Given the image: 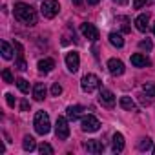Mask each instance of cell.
<instances>
[{
    "label": "cell",
    "instance_id": "cell-1",
    "mask_svg": "<svg viewBox=\"0 0 155 155\" xmlns=\"http://www.w3.org/2000/svg\"><path fill=\"white\" fill-rule=\"evenodd\" d=\"M15 18L26 26H35L37 24V11L29 6V4H24V2H18L15 4Z\"/></svg>",
    "mask_w": 155,
    "mask_h": 155
},
{
    "label": "cell",
    "instance_id": "cell-2",
    "mask_svg": "<svg viewBox=\"0 0 155 155\" xmlns=\"http://www.w3.org/2000/svg\"><path fill=\"white\" fill-rule=\"evenodd\" d=\"M33 126H35V131H37L38 135H46V133H49V130H51L49 115H48L46 111H37V113H35Z\"/></svg>",
    "mask_w": 155,
    "mask_h": 155
},
{
    "label": "cell",
    "instance_id": "cell-3",
    "mask_svg": "<svg viewBox=\"0 0 155 155\" xmlns=\"http://www.w3.org/2000/svg\"><path fill=\"white\" fill-rule=\"evenodd\" d=\"M81 88L86 91V93H91V91H95V90H99L101 88V79L97 75H93V73H88V75H84L82 77V81H81Z\"/></svg>",
    "mask_w": 155,
    "mask_h": 155
},
{
    "label": "cell",
    "instance_id": "cell-4",
    "mask_svg": "<svg viewBox=\"0 0 155 155\" xmlns=\"http://www.w3.org/2000/svg\"><path fill=\"white\" fill-rule=\"evenodd\" d=\"M60 11V4L57 2V0H44L42 6H40V13L46 17V18H53L57 17Z\"/></svg>",
    "mask_w": 155,
    "mask_h": 155
},
{
    "label": "cell",
    "instance_id": "cell-5",
    "mask_svg": "<svg viewBox=\"0 0 155 155\" xmlns=\"http://www.w3.org/2000/svg\"><path fill=\"white\" fill-rule=\"evenodd\" d=\"M81 128H82V131H86V133H93V131H97V130L101 128V120H99L95 115H86V117L82 119V122H81Z\"/></svg>",
    "mask_w": 155,
    "mask_h": 155
},
{
    "label": "cell",
    "instance_id": "cell-6",
    "mask_svg": "<svg viewBox=\"0 0 155 155\" xmlns=\"http://www.w3.org/2000/svg\"><path fill=\"white\" fill-rule=\"evenodd\" d=\"M55 133H57L58 140H66V139L69 137L68 119H64V117H57V122H55Z\"/></svg>",
    "mask_w": 155,
    "mask_h": 155
},
{
    "label": "cell",
    "instance_id": "cell-7",
    "mask_svg": "<svg viewBox=\"0 0 155 155\" xmlns=\"http://www.w3.org/2000/svg\"><path fill=\"white\" fill-rule=\"evenodd\" d=\"M81 33L88 38V40H99V29L93 26V24H88V22H84V24H81Z\"/></svg>",
    "mask_w": 155,
    "mask_h": 155
},
{
    "label": "cell",
    "instance_id": "cell-8",
    "mask_svg": "<svg viewBox=\"0 0 155 155\" xmlns=\"http://www.w3.org/2000/svg\"><path fill=\"white\" fill-rule=\"evenodd\" d=\"M66 66H68V69H69L71 73H75L77 69H79V66H81V57H79V53H77V51L68 53V55H66Z\"/></svg>",
    "mask_w": 155,
    "mask_h": 155
},
{
    "label": "cell",
    "instance_id": "cell-9",
    "mask_svg": "<svg viewBox=\"0 0 155 155\" xmlns=\"http://www.w3.org/2000/svg\"><path fill=\"white\" fill-rule=\"evenodd\" d=\"M108 69H110L111 75L119 77V75L124 73V62L119 60V58H110V60H108Z\"/></svg>",
    "mask_w": 155,
    "mask_h": 155
},
{
    "label": "cell",
    "instance_id": "cell-10",
    "mask_svg": "<svg viewBox=\"0 0 155 155\" xmlns=\"http://www.w3.org/2000/svg\"><path fill=\"white\" fill-rule=\"evenodd\" d=\"M99 101H101V104L106 106V108H113V106H115V95H113V91H110V90H101Z\"/></svg>",
    "mask_w": 155,
    "mask_h": 155
},
{
    "label": "cell",
    "instance_id": "cell-11",
    "mask_svg": "<svg viewBox=\"0 0 155 155\" xmlns=\"http://www.w3.org/2000/svg\"><path fill=\"white\" fill-rule=\"evenodd\" d=\"M131 64L137 66V68H144V66H150V58H146L142 53H133L131 55Z\"/></svg>",
    "mask_w": 155,
    "mask_h": 155
},
{
    "label": "cell",
    "instance_id": "cell-12",
    "mask_svg": "<svg viewBox=\"0 0 155 155\" xmlns=\"http://www.w3.org/2000/svg\"><path fill=\"white\" fill-rule=\"evenodd\" d=\"M119 104H120L122 110H128V111H139V108H137V104L133 102L131 97H120Z\"/></svg>",
    "mask_w": 155,
    "mask_h": 155
},
{
    "label": "cell",
    "instance_id": "cell-13",
    "mask_svg": "<svg viewBox=\"0 0 155 155\" xmlns=\"http://www.w3.org/2000/svg\"><path fill=\"white\" fill-rule=\"evenodd\" d=\"M111 150H113L115 153H119V151H122V150H124V137H122V133H115V135H113Z\"/></svg>",
    "mask_w": 155,
    "mask_h": 155
},
{
    "label": "cell",
    "instance_id": "cell-14",
    "mask_svg": "<svg viewBox=\"0 0 155 155\" xmlns=\"http://www.w3.org/2000/svg\"><path fill=\"white\" fill-rule=\"evenodd\" d=\"M84 148H86L90 153H102L104 144L99 142V140H88V142H84Z\"/></svg>",
    "mask_w": 155,
    "mask_h": 155
},
{
    "label": "cell",
    "instance_id": "cell-15",
    "mask_svg": "<svg viewBox=\"0 0 155 155\" xmlns=\"http://www.w3.org/2000/svg\"><path fill=\"white\" fill-rule=\"evenodd\" d=\"M53 68H55V60L53 58H42V60H38V71L49 73Z\"/></svg>",
    "mask_w": 155,
    "mask_h": 155
},
{
    "label": "cell",
    "instance_id": "cell-16",
    "mask_svg": "<svg viewBox=\"0 0 155 155\" xmlns=\"http://www.w3.org/2000/svg\"><path fill=\"white\" fill-rule=\"evenodd\" d=\"M66 111H68V119H69V120H77V119L82 115L84 108H82V106H69Z\"/></svg>",
    "mask_w": 155,
    "mask_h": 155
},
{
    "label": "cell",
    "instance_id": "cell-17",
    "mask_svg": "<svg viewBox=\"0 0 155 155\" xmlns=\"http://www.w3.org/2000/svg\"><path fill=\"white\" fill-rule=\"evenodd\" d=\"M148 22H150V17H148V15H139V17L135 18V28L144 33V31L148 29Z\"/></svg>",
    "mask_w": 155,
    "mask_h": 155
},
{
    "label": "cell",
    "instance_id": "cell-18",
    "mask_svg": "<svg viewBox=\"0 0 155 155\" xmlns=\"http://www.w3.org/2000/svg\"><path fill=\"white\" fill-rule=\"evenodd\" d=\"M33 97H35V101H38V102H42L44 99H46V86L44 84H35V88H33Z\"/></svg>",
    "mask_w": 155,
    "mask_h": 155
},
{
    "label": "cell",
    "instance_id": "cell-19",
    "mask_svg": "<svg viewBox=\"0 0 155 155\" xmlns=\"http://www.w3.org/2000/svg\"><path fill=\"white\" fill-rule=\"evenodd\" d=\"M0 48H2V57H4L6 60H11V58H13V48H11L6 40L0 42Z\"/></svg>",
    "mask_w": 155,
    "mask_h": 155
},
{
    "label": "cell",
    "instance_id": "cell-20",
    "mask_svg": "<svg viewBox=\"0 0 155 155\" xmlns=\"http://www.w3.org/2000/svg\"><path fill=\"white\" fill-rule=\"evenodd\" d=\"M110 44L115 48H122L124 46V38L120 33H110Z\"/></svg>",
    "mask_w": 155,
    "mask_h": 155
},
{
    "label": "cell",
    "instance_id": "cell-21",
    "mask_svg": "<svg viewBox=\"0 0 155 155\" xmlns=\"http://www.w3.org/2000/svg\"><path fill=\"white\" fill-rule=\"evenodd\" d=\"M22 148H24L26 151H33V150L37 148L35 139H33L31 135H26V137H24V140H22Z\"/></svg>",
    "mask_w": 155,
    "mask_h": 155
},
{
    "label": "cell",
    "instance_id": "cell-22",
    "mask_svg": "<svg viewBox=\"0 0 155 155\" xmlns=\"http://www.w3.org/2000/svg\"><path fill=\"white\" fill-rule=\"evenodd\" d=\"M142 91H144L148 97L155 99V84H153V82H144V84H142Z\"/></svg>",
    "mask_w": 155,
    "mask_h": 155
},
{
    "label": "cell",
    "instance_id": "cell-23",
    "mask_svg": "<svg viewBox=\"0 0 155 155\" xmlns=\"http://www.w3.org/2000/svg\"><path fill=\"white\" fill-rule=\"evenodd\" d=\"M137 148H139L140 151H148L150 148H153L151 139H148V137H146V139H140V140H139V144H137Z\"/></svg>",
    "mask_w": 155,
    "mask_h": 155
},
{
    "label": "cell",
    "instance_id": "cell-24",
    "mask_svg": "<svg viewBox=\"0 0 155 155\" xmlns=\"http://www.w3.org/2000/svg\"><path fill=\"white\" fill-rule=\"evenodd\" d=\"M2 79H4V82H8V84H13V82H15V77H13V73H11L9 68H4V69H2Z\"/></svg>",
    "mask_w": 155,
    "mask_h": 155
},
{
    "label": "cell",
    "instance_id": "cell-25",
    "mask_svg": "<svg viewBox=\"0 0 155 155\" xmlns=\"http://www.w3.org/2000/svg\"><path fill=\"white\" fill-rule=\"evenodd\" d=\"M17 88L22 91V93H29V82L26 79H17Z\"/></svg>",
    "mask_w": 155,
    "mask_h": 155
},
{
    "label": "cell",
    "instance_id": "cell-26",
    "mask_svg": "<svg viewBox=\"0 0 155 155\" xmlns=\"http://www.w3.org/2000/svg\"><path fill=\"white\" fill-rule=\"evenodd\" d=\"M38 151H40L42 155H44V153H46V155H51V153H53V148H51L48 142H42V144L38 146Z\"/></svg>",
    "mask_w": 155,
    "mask_h": 155
},
{
    "label": "cell",
    "instance_id": "cell-27",
    "mask_svg": "<svg viewBox=\"0 0 155 155\" xmlns=\"http://www.w3.org/2000/svg\"><path fill=\"white\" fill-rule=\"evenodd\" d=\"M139 48H140V49H146V51H151L153 44H151L150 38H146V40H140V42H139Z\"/></svg>",
    "mask_w": 155,
    "mask_h": 155
},
{
    "label": "cell",
    "instance_id": "cell-28",
    "mask_svg": "<svg viewBox=\"0 0 155 155\" xmlns=\"http://www.w3.org/2000/svg\"><path fill=\"white\" fill-rule=\"evenodd\" d=\"M60 93H62V86H60L58 82H55V84L51 86V95H53V97H58Z\"/></svg>",
    "mask_w": 155,
    "mask_h": 155
},
{
    "label": "cell",
    "instance_id": "cell-29",
    "mask_svg": "<svg viewBox=\"0 0 155 155\" xmlns=\"http://www.w3.org/2000/svg\"><path fill=\"white\" fill-rule=\"evenodd\" d=\"M150 2H151V0H133V8H135V9H140V8L148 6Z\"/></svg>",
    "mask_w": 155,
    "mask_h": 155
},
{
    "label": "cell",
    "instance_id": "cell-30",
    "mask_svg": "<svg viewBox=\"0 0 155 155\" xmlns=\"http://www.w3.org/2000/svg\"><path fill=\"white\" fill-rule=\"evenodd\" d=\"M119 20L122 22V31H124V33H128V31H130V26H128V18H126V17H119Z\"/></svg>",
    "mask_w": 155,
    "mask_h": 155
},
{
    "label": "cell",
    "instance_id": "cell-31",
    "mask_svg": "<svg viewBox=\"0 0 155 155\" xmlns=\"http://www.w3.org/2000/svg\"><path fill=\"white\" fill-rule=\"evenodd\" d=\"M6 102H8L9 108H15V97L11 93H6Z\"/></svg>",
    "mask_w": 155,
    "mask_h": 155
},
{
    "label": "cell",
    "instance_id": "cell-32",
    "mask_svg": "<svg viewBox=\"0 0 155 155\" xmlns=\"http://www.w3.org/2000/svg\"><path fill=\"white\" fill-rule=\"evenodd\" d=\"M20 110H22V111H28V110H29V102H28V101H22V102H20Z\"/></svg>",
    "mask_w": 155,
    "mask_h": 155
},
{
    "label": "cell",
    "instance_id": "cell-33",
    "mask_svg": "<svg viewBox=\"0 0 155 155\" xmlns=\"http://www.w3.org/2000/svg\"><path fill=\"white\" fill-rule=\"evenodd\" d=\"M115 4H119V6H126L128 4V0H113Z\"/></svg>",
    "mask_w": 155,
    "mask_h": 155
},
{
    "label": "cell",
    "instance_id": "cell-34",
    "mask_svg": "<svg viewBox=\"0 0 155 155\" xmlns=\"http://www.w3.org/2000/svg\"><path fill=\"white\" fill-rule=\"evenodd\" d=\"M99 2H101V0H88L90 6H95V4H99Z\"/></svg>",
    "mask_w": 155,
    "mask_h": 155
},
{
    "label": "cell",
    "instance_id": "cell-35",
    "mask_svg": "<svg viewBox=\"0 0 155 155\" xmlns=\"http://www.w3.org/2000/svg\"><path fill=\"white\" fill-rule=\"evenodd\" d=\"M71 2H73L75 6H82V0H71Z\"/></svg>",
    "mask_w": 155,
    "mask_h": 155
},
{
    "label": "cell",
    "instance_id": "cell-36",
    "mask_svg": "<svg viewBox=\"0 0 155 155\" xmlns=\"http://www.w3.org/2000/svg\"><path fill=\"white\" fill-rule=\"evenodd\" d=\"M153 35H155V22H153Z\"/></svg>",
    "mask_w": 155,
    "mask_h": 155
},
{
    "label": "cell",
    "instance_id": "cell-37",
    "mask_svg": "<svg viewBox=\"0 0 155 155\" xmlns=\"http://www.w3.org/2000/svg\"><path fill=\"white\" fill-rule=\"evenodd\" d=\"M151 150H153V153H155V146H153V148H151Z\"/></svg>",
    "mask_w": 155,
    "mask_h": 155
}]
</instances>
